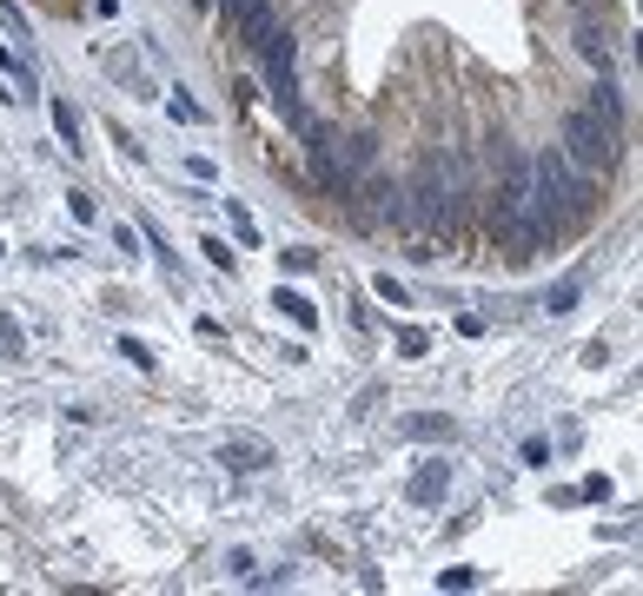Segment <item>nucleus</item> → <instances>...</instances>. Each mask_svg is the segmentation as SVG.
Here are the masks:
<instances>
[{
  "mask_svg": "<svg viewBox=\"0 0 643 596\" xmlns=\"http://www.w3.org/2000/svg\"><path fill=\"white\" fill-rule=\"evenodd\" d=\"M186 180H199V186H213V180H219V166H213L206 153H186Z\"/></svg>",
  "mask_w": 643,
  "mask_h": 596,
  "instance_id": "20",
  "label": "nucleus"
},
{
  "mask_svg": "<svg viewBox=\"0 0 643 596\" xmlns=\"http://www.w3.org/2000/svg\"><path fill=\"white\" fill-rule=\"evenodd\" d=\"M578 47H584V60H591V66H604V73H610V47H604V34H597L591 21L578 27Z\"/></svg>",
  "mask_w": 643,
  "mask_h": 596,
  "instance_id": "13",
  "label": "nucleus"
},
{
  "mask_svg": "<svg viewBox=\"0 0 643 596\" xmlns=\"http://www.w3.org/2000/svg\"><path fill=\"white\" fill-rule=\"evenodd\" d=\"M53 133H60L66 153H87V126H80V113H73L66 100H53Z\"/></svg>",
  "mask_w": 643,
  "mask_h": 596,
  "instance_id": "8",
  "label": "nucleus"
},
{
  "mask_svg": "<svg viewBox=\"0 0 643 596\" xmlns=\"http://www.w3.org/2000/svg\"><path fill=\"white\" fill-rule=\"evenodd\" d=\"M591 113H597V126L623 146V126H630V113H623V94H617V80H597L591 87Z\"/></svg>",
  "mask_w": 643,
  "mask_h": 596,
  "instance_id": "4",
  "label": "nucleus"
},
{
  "mask_svg": "<svg viewBox=\"0 0 643 596\" xmlns=\"http://www.w3.org/2000/svg\"><path fill=\"white\" fill-rule=\"evenodd\" d=\"M199 252H206V259H213V266H219V272H239V252H232V245H226V239H206V245H199Z\"/></svg>",
  "mask_w": 643,
  "mask_h": 596,
  "instance_id": "16",
  "label": "nucleus"
},
{
  "mask_svg": "<svg viewBox=\"0 0 643 596\" xmlns=\"http://www.w3.org/2000/svg\"><path fill=\"white\" fill-rule=\"evenodd\" d=\"M272 312H279V318H292L299 331H312V325H318V305H312L305 292H292V285H279V292H272Z\"/></svg>",
  "mask_w": 643,
  "mask_h": 596,
  "instance_id": "6",
  "label": "nucleus"
},
{
  "mask_svg": "<svg viewBox=\"0 0 643 596\" xmlns=\"http://www.w3.org/2000/svg\"><path fill=\"white\" fill-rule=\"evenodd\" d=\"M578 299H584V285H578V279H557V285L544 292V312L565 318V312H578Z\"/></svg>",
  "mask_w": 643,
  "mask_h": 596,
  "instance_id": "12",
  "label": "nucleus"
},
{
  "mask_svg": "<svg viewBox=\"0 0 643 596\" xmlns=\"http://www.w3.org/2000/svg\"><path fill=\"white\" fill-rule=\"evenodd\" d=\"M66 212H73V219H80V226H94V219H100V206H94V199H87V193H66Z\"/></svg>",
  "mask_w": 643,
  "mask_h": 596,
  "instance_id": "21",
  "label": "nucleus"
},
{
  "mask_svg": "<svg viewBox=\"0 0 643 596\" xmlns=\"http://www.w3.org/2000/svg\"><path fill=\"white\" fill-rule=\"evenodd\" d=\"M425 345H432V331H398V358H425Z\"/></svg>",
  "mask_w": 643,
  "mask_h": 596,
  "instance_id": "17",
  "label": "nucleus"
},
{
  "mask_svg": "<svg viewBox=\"0 0 643 596\" xmlns=\"http://www.w3.org/2000/svg\"><path fill=\"white\" fill-rule=\"evenodd\" d=\"M167 113H173L180 126H199V120H206V107H199V100H186V94H173V100H167Z\"/></svg>",
  "mask_w": 643,
  "mask_h": 596,
  "instance_id": "15",
  "label": "nucleus"
},
{
  "mask_svg": "<svg viewBox=\"0 0 643 596\" xmlns=\"http://www.w3.org/2000/svg\"><path fill=\"white\" fill-rule=\"evenodd\" d=\"M226 464H232V471H266V464H272V445L239 438V445H226Z\"/></svg>",
  "mask_w": 643,
  "mask_h": 596,
  "instance_id": "7",
  "label": "nucleus"
},
{
  "mask_svg": "<svg viewBox=\"0 0 643 596\" xmlns=\"http://www.w3.org/2000/svg\"><path fill=\"white\" fill-rule=\"evenodd\" d=\"M565 159L571 166H591V173H610V166H617V139L597 126L591 107H571L565 113Z\"/></svg>",
  "mask_w": 643,
  "mask_h": 596,
  "instance_id": "3",
  "label": "nucleus"
},
{
  "mask_svg": "<svg viewBox=\"0 0 643 596\" xmlns=\"http://www.w3.org/2000/svg\"><path fill=\"white\" fill-rule=\"evenodd\" d=\"M279 266H286V272H312L318 252H312V245H292V252H279Z\"/></svg>",
  "mask_w": 643,
  "mask_h": 596,
  "instance_id": "19",
  "label": "nucleus"
},
{
  "mask_svg": "<svg viewBox=\"0 0 643 596\" xmlns=\"http://www.w3.org/2000/svg\"><path fill=\"white\" fill-rule=\"evenodd\" d=\"M120 358H126V365H139V372H159V358L139 345V338H120Z\"/></svg>",
  "mask_w": 643,
  "mask_h": 596,
  "instance_id": "18",
  "label": "nucleus"
},
{
  "mask_svg": "<svg viewBox=\"0 0 643 596\" xmlns=\"http://www.w3.org/2000/svg\"><path fill=\"white\" fill-rule=\"evenodd\" d=\"M253 60H259V73H266V100H272V107H279V120L292 126V120L305 113V100H299V40H292V27L279 21Z\"/></svg>",
  "mask_w": 643,
  "mask_h": 596,
  "instance_id": "1",
  "label": "nucleus"
},
{
  "mask_svg": "<svg viewBox=\"0 0 643 596\" xmlns=\"http://www.w3.org/2000/svg\"><path fill=\"white\" fill-rule=\"evenodd\" d=\"M226 226H232V239H239V245H246V252L259 245V219L246 212V199H226Z\"/></svg>",
  "mask_w": 643,
  "mask_h": 596,
  "instance_id": "9",
  "label": "nucleus"
},
{
  "mask_svg": "<svg viewBox=\"0 0 643 596\" xmlns=\"http://www.w3.org/2000/svg\"><path fill=\"white\" fill-rule=\"evenodd\" d=\"M405 438H418V445H432V438H451V417H438V411H425V417H405Z\"/></svg>",
  "mask_w": 643,
  "mask_h": 596,
  "instance_id": "11",
  "label": "nucleus"
},
{
  "mask_svg": "<svg viewBox=\"0 0 643 596\" xmlns=\"http://www.w3.org/2000/svg\"><path fill=\"white\" fill-rule=\"evenodd\" d=\"M445 484H451V464H425V471L412 477V497H418V503H438Z\"/></svg>",
  "mask_w": 643,
  "mask_h": 596,
  "instance_id": "10",
  "label": "nucleus"
},
{
  "mask_svg": "<svg viewBox=\"0 0 643 596\" xmlns=\"http://www.w3.org/2000/svg\"><path fill=\"white\" fill-rule=\"evenodd\" d=\"M471 583H477V576H471V570H464V563H458V570H445V576H438V589H471Z\"/></svg>",
  "mask_w": 643,
  "mask_h": 596,
  "instance_id": "22",
  "label": "nucleus"
},
{
  "mask_svg": "<svg viewBox=\"0 0 643 596\" xmlns=\"http://www.w3.org/2000/svg\"><path fill=\"white\" fill-rule=\"evenodd\" d=\"M565 199H584V193H578V180H571V159L550 146V153L531 159V206H524V212L544 219V226L557 232V219H565Z\"/></svg>",
  "mask_w": 643,
  "mask_h": 596,
  "instance_id": "2",
  "label": "nucleus"
},
{
  "mask_svg": "<svg viewBox=\"0 0 643 596\" xmlns=\"http://www.w3.org/2000/svg\"><path fill=\"white\" fill-rule=\"evenodd\" d=\"M372 292H378L385 305H412V292H405V279H391V272H378V279H372Z\"/></svg>",
  "mask_w": 643,
  "mask_h": 596,
  "instance_id": "14",
  "label": "nucleus"
},
{
  "mask_svg": "<svg viewBox=\"0 0 643 596\" xmlns=\"http://www.w3.org/2000/svg\"><path fill=\"white\" fill-rule=\"evenodd\" d=\"M531 206V159H511L498 180V212H524Z\"/></svg>",
  "mask_w": 643,
  "mask_h": 596,
  "instance_id": "5",
  "label": "nucleus"
}]
</instances>
